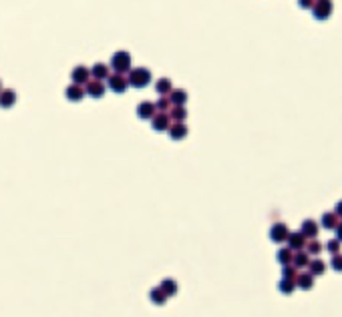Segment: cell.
I'll list each match as a JSON object with an SVG mask.
<instances>
[{
    "instance_id": "484cf974",
    "label": "cell",
    "mask_w": 342,
    "mask_h": 317,
    "mask_svg": "<svg viewBox=\"0 0 342 317\" xmlns=\"http://www.w3.org/2000/svg\"><path fill=\"white\" fill-rule=\"evenodd\" d=\"M93 75H95V79H99V80H101V79H105V77L109 75V71H107V67H105V65H97L95 69H93Z\"/></svg>"
},
{
    "instance_id": "5b68a950",
    "label": "cell",
    "mask_w": 342,
    "mask_h": 317,
    "mask_svg": "<svg viewBox=\"0 0 342 317\" xmlns=\"http://www.w3.org/2000/svg\"><path fill=\"white\" fill-rule=\"evenodd\" d=\"M338 221H340V217L334 213V211H326L324 215H322V219H320V227H324V229H328V231H334L336 229V225H338Z\"/></svg>"
},
{
    "instance_id": "5bb4252c",
    "label": "cell",
    "mask_w": 342,
    "mask_h": 317,
    "mask_svg": "<svg viewBox=\"0 0 342 317\" xmlns=\"http://www.w3.org/2000/svg\"><path fill=\"white\" fill-rule=\"evenodd\" d=\"M322 249H324V247H322V243H320L316 237L310 241V243H306V253H308V255H320Z\"/></svg>"
},
{
    "instance_id": "4316f807",
    "label": "cell",
    "mask_w": 342,
    "mask_h": 317,
    "mask_svg": "<svg viewBox=\"0 0 342 317\" xmlns=\"http://www.w3.org/2000/svg\"><path fill=\"white\" fill-rule=\"evenodd\" d=\"M171 117H173V120H177V122H183V119H185V109H175L173 113H171Z\"/></svg>"
},
{
    "instance_id": "603a6c76",
    "label": "cell",
    "mask_w": 342,
    "mask_h": 317,
    "mask_svg": "<svg viewBox=\"0 0 342 317\" xmlns=\"http://www.w3.org/2000/svg\"><path fill=\"white\" fill-rule=\"evenodd\" d=\"M340 239L336 237V239H330L328 243H326V251L330 253V255H334V253H340Z\"/></svg>"
},
{
    "instance_id": "cb8c5ba5",
    "label": "cell",
    "mask_w": 342,
    "mask_h": 317,
    "mask_svg": "<svg viewBox=\"0 0 342 317\" xmlns=\"http://www.w3.org/2000/svg\"><path fill=\"white\" fill-rule=\"evenodd\" d=\"M185 133H188V129H185L183 124H179V122H177V124L173 126V129H171V137H173V139H183V137H185Z\"/></svg>"
},
{
    "instance_id": "1f68e13d",
    "label": "cell",
    "mask_w": 342,
    "mask_h": 317,
    "mask_svg": "<svg viewBox=\"0 0 342 317\" xmlns=\"http://www.w3.org/2000/svg\"><path fill=\"white\" fill-rule=\"evenodd\" d=\"M334 231H336V237L342 241V221H338V225H336V229H334Z\"/></svg>"
},
{
    "instance_id": "44dd1931",
    "label": "cell",
    "mask_w": 342,
    "mask_h": 317,
    "mask_svg": "<svg viewBox=\"0 0 342 317\" xmlns=\"http://www.w3.org/2000/svg\"><path fill=\"white\" fill-rule=\"evenodd\" d=\"M173 105H183L185 101H188V94H185V90H173L171 99H169Z\"/></svg>"
},
{
    "instance_id": "f546056e",
    "label": "cell",
    "mask_w": 342,
    "mask_h": 317,
    "mask_svg": "<svg viewBox=\"0 0 342 317\" xmlns=\"http://www.w3.org/2000/svg\"><path fill=\"white\" fill-rule=\"evenodd\" d=\"M161 289H163V293H171V291L175 289V283H173V281H167V283L161 285Z\"/></svg>"
},
{
    "instance_id": "30bf717a",
    "label": "cell",
    "mask_w": 342,
    "mask_h": 317,
    "mask_svg": "<svg viewBox=\"0 0 342 317\" xmlns=\"http://www.w3.org/2000/svg\"><path fill=\"white\" fill-rule=\"evenodd\" d=\"M308 261H310V255H308V253H306L304 249L294 251V255H292V265H294L296 269L306 267V265H308Z\"/></svg>"
},
{
    "instance_id": "277c9868",
    "label": "cell",
    "mask_w": 342,
    "mask_h": 317,
    "mask_svg": "<svg viewBox=\"0 0 342 317\" xmlns=\"http://www.w3.org/2000/svg\"><path fill=\"white\" fill-rule=\"evenodd\" d=\"M288 247L292 251H300L306 247V237L302 235V231H294V233H288Z\"/></svg>"
},
{
    "instance_id": "6da1fadb",
    "label": "cell",
    "mask_w": 342,
    "mask_h": 317,
    "mask_svg": "<svg viewBox=\"0 0 342 317\" xmlns=\"http://www.w3.org/2000/svg\"><path fill=\"white\" fill-rule=\"evenodd\" d=\"M310 10H312V16L316 20H326L332 14V0H314Z\"/></svg>"
},
{
    "instance_id": "8992f818",
    "label": "cell",
    "mask_w": 342,
    "mask_h": 317,
    "mask_svg": "<svg viewBox=\"0 0 342 317\" xmlns=\"http://www.w3.org/2000/svg\"><path fill=\"white\" fill-rule=\"evenodd\" d=\"M318 223L314 219H306L304 223H302V227H300V231H302V235L306 237V239H314L316 235H318Z\"/></svg>"
},
{
    "instance_id": "9c48e42d",
    "label": "cell",
    "mask_w": 342,
    "mask_h": 317,
    "mask_svg": "<svg viewBox=\"0 0 342 317\" xmlns=\"http://www.w3.org/2000/svg\"><path fill=\"white\" fill-rule=\"evenodd\" d=\"M306 267H308V271L312 273L314 277H318V275H324V273H326V263H324L322 259H318V257H316V259H310Z\"/></svg>"
},
{
    "instance_id": "52a82bcc",
    "label": "cell",
    "mask_w": 342,
    "mask_h": 317,
    "mask_svg": "<svg viewBox=\"0 0 342 317\" xmlns=\"http://www.w3.org/2000/svg\"><path fill=\"white\" fill-rule=\"evenodd\" d=\"M129 65H131V58H129L127 52H117L113 56V67H115V71H127Z\"/></svg>"
},
{
    "instance_id": "4fadbf2b",
    "label": "cell",
    "mask_w": 342,
    "mask_h": 317,
    "mask_svg": "<svg viewBox=\"0 0 342 317\" xmlns=\"http://www.w3.org/2000/svg\"><path fill=\"white\" fill-rule=\"evenodd\" d=\"M278 289H280V293H284V295H292L294 289H296V283H294V279H284L282 277V281L278 283Z\"/></svg>"
},
{
    "instance_id": "7c38bea8",
    "label": "cell",
    "mask_w": 342,
    "mask_h": 317,
    "mask_svg": "<svg viewBox=\"0 0 342 317\" xmlns=\"http://www.w3.org/2000/svg\"><path fill=\"white\" fill-rule=\"evenodd\" d=\"M87 92L91 94V97H101V94L105 92V84L97 79V80H93V82L87 84Z\"/></svg>"
},
{
    "instance_id": "9a60e30c",
    "label": "cell",
    "mask_w": 342,
    "mask_h": 317,
    "mask_svg": "<svg viewBox=\"0 0 342 317\" xmlns=\"http://www.w3.org/2000/svg\"><path fill=\"white\" fill-rule=\"evenodd\" d=\"M155 120H153V126H155V129H157V131H163V129H167V126H169V115H157V117H153Z\"/></svg>"
},
{
    "instance_id": "8fae6325",
    "label": "cell",
    "mask_w": 342,
    "mask_h": 317,
    "mask_svg": "<svg viewBox=\"0 0 342 317\" xmlns=\"http://www.w3.org/2000/svg\"><path fill=\"white\" fill-rule=\"evenodd\" d=\"M292 255H294V251L290 247H282L276 253V261L280 265H288V263H292Z\"/></svg>"
},
{
    "instance_id": "4dcf8cb0",
    "label": "cell",
    "mask_w": 342,
    "mask_h": 317,
    "mask_svg": "<svg viewBox=\"0 0 342 317\" xmlns=\"http://www.w3.org/2000/svg\"><path fill=\"white\" fill-rule=\"evenodd\" d=\"M169 103H171L169 99H161V101L157 103V109H159V111H167V109H169Z\"/></svg>"
},
{
    "instance_id": "3957f363",
    "label": "cell",
    "mask_w": 342,
    "mask_h": 317,
    "mask_svg": "<svg viewBox=\"0 0 342 317\" xmlns=\"http://www.w3.org/2000/svg\"><path fill=\"white\" fill-rule=\"evenodd\" d=\"M294 283H296V287L298 289H304V291H310L314 287V275L312 273H298L296 277H294Z\"/></svg>"
},
{
    "instance_id": "ffe728a7",
    "label": "cell",
    "mask_w": 342,
    "mask_h": 317,
    "mask_svg": "<svg viewBox=\"0 0 342 317\" xmlns=\"http://www.w3.org/2000/svg\"><path fill=\"white\" fill-rule=\"evenodd\" d=\"M73 79H75V82H79V84H81V82H87V80H89V71L79 67V69H75Z\"/></svg>"
},
{
    "instance_id": "e0dca14e",
    "label": "cell",
    "mask_w": 342,
    "mask_h": 317,
    "mask_svg": "<svg viewBox=\"0 0 342 317\" xmlns=\"http://www.w3.org/2000/svg\"><path fill=\"white\" fill-rule=\"evenodd\" d=\"M137 113H139V117H143V119H151L153 113H155V107H153L151 103H141L139 109H137Z\"/></svg>"
},
{
    "instance_id": "d6986e66",
    "label": "cell",
    "mask_w": 342,
    "mask_h": 317,
    "mask_svg": "<svg viewBox=\"0 0 342 317\" xmlns=\"http://www.w3.org/2000/svg\"><path fill=\"white\" fill-rule=\"evenodd\" d=\"M12 103H14V92L12 90H2V94H0V105L10 107Z\"/></svg>"
},
{
    "instance_id": "2e32d148",
    "label": "cell",
    "mask_w": 342,
    "mask_h": 317,
    "mask_svg": "<svg viewBox=\"0 0 342 317\" xmlns=\"http://www.w3.org/2000/svg\"><path fill=\"white\" fill-rule=\"evenodd\" d=\"M83 94H85V88H83L79 82H75L73 86H69V88H67V97H69V99H73V101L81 99Z\"/></svg>"
},
{
    "instance_id": "7402d4cb",
    "label": "cell",
    "mask_w": 342,
    "mask_h": 317,
    "mask_svg": "<svg viewBox=\"0 0 342 317\" xmlns=\"http://www.w3.org/2000/svg\"><path fill=\"white\" fill-rule=\"evenodd\" d=\"M296 275H298V269H296L292 263L282 265V277H284V279H294Z\"/></svg>"
},
{
    "instance_id": "83f0119b",
    "label": "cell",
    "mask_w": 342,
    "mask_h": 317,
    "mask_svg": "<svg viewBox=\"0 0 342 317\" xmlns=\"http://www.w3.org/2000/svg\"><path fill=\"white\" fill-rule=\"evenodd\" d=\"M157 90L159 92H169L171 90V82L169 80H159L157 82Z\"/></svg>"
},
{
    "instance_id": "ac0fdd59",
    "label": "cell",
    "mask_w": 342,
    "mask_h": 317,
    "mask_svg": "<svg viewBox=\"0 0 342 317\" xmlns=\"http://www.w3.org/2000/svg\"><path fill=\"white\" fill-rule=\"evenodd\" d=\"M125 86H127V82H125V79H123V77H119V75L111 77V88H113V90L123 92V90H125Z\"/></svg>"
},
{
    "instance_id": "f1b7e54d",
    "label": "cell",
    "mask_w": 342,
    "mask_h": 317,
    "mask_svg": "<svg viewBox=\"0 0 342 317\" xmlns=\"http://www.w3.org/2000/svg\"><path fill=\"white\" fill-rule=\"evenodd\" d=\"M312 4H314V0H298V6L304 8V10H310Z\"/></svg>"
},
{
    "instance_id": "d6a6232c",
    "label": "cell",
    "mask_w": 342,
    "mask_h": 317,
    "mask_svg": "<svg viewBox=\"0 0 342 317\" xmlns=\"http://www.w3.org/2000/svg\"><path fill=\"white\" fill-rule=\"evenodd\" d=\"M334 213H336V215H338V217L342 219V201H338V203H336V207H334Z\"/></svg>"
},
{
    "instance_id": "ba28073f",
    "label": "cell",
    "mask_w": 342,
    "mask_h": 317,
    "mask_svg": "<svg viewBox=\"0 0 342 317\" xmlns=\"http://www.w3.org/2000/svg\"><path fill=\"white\" fill-rule=\"evenodd\" d=\"M151 79V75L145 71V69H137V71H131L129 75V80L135 84V86H141V84H147Z\"/></svg>"
},
{
    "instance_id": "d4e9b609",
    "label": "cell",
    "mask_w": 342,
    "mask_h": 317,
    "mask_svg": "<svg viewBox=\"0 0 342 317\" xmlns=\"http://www.w3.org/2000/svg\"><path fill=\"white\" fill-rule=\"evenodd\" d=\"M332 271H336V273H342V255L340 253H334L332 255Z\"/></svg>"
},
{
    "instance_id": "7a4b0ae2",
    "label": "cell",
    "mask_w": 342,
    "mask_h": 317,
    "mask_svg": "<svg viewBox=\"0 0 342 317\" xmlns=\"http://www.w3.org/2000/svg\"><path fill=\"white\" fill-rule=\"evenodd\" d=\"M288 227L284 225V223H274L272 227H270V231H268V235H270V239L274 241V243H284L286 239H288Z\"/></svg>"
}]
</instances>
